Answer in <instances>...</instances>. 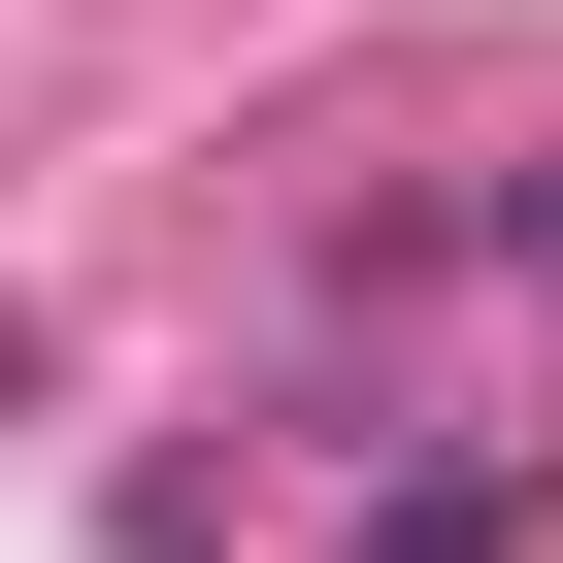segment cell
I'll return each instance as SVG.
<instances>
[{
    "mask_svg": "<svg viewBox=\"0 0 563 563\" xmlns=\"http://www.w3.org/2000/svg\"><path fill=\"white\" fill-rule=\"evenodd\" d=\"M365 563H530V464H431V497H365Z\"/></svg>",
    "mask_w": 563,
    "mask_h": 563,
    "instance_id": "1",
    "label": "cell"
},
{
    "mask_svg": "<svg viewBox=\"0 0 563 563\" xmlns=\"http://www.w3.org/2000/svg\"><path fill=\"white\" fill-rule=\"evenodd\" d=\"M0 398H34V299H0Z\"/></svg>",
    "mask_w": 563,
    "mask_h": 563,
    "instance_id": "2",
    "label": "cell"
}]
</instances>
